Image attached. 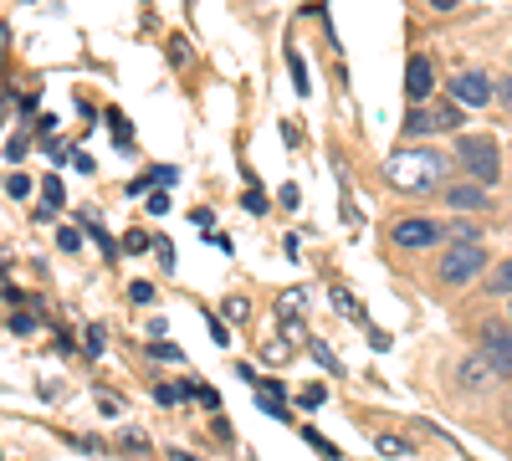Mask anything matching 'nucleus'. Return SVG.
Segmentation results:
<instances>
[{
    "label": "nucleus",
    "instance_id": "nucleus-1",
    "mask_svg": "<svg viewBox=\"0 0 512 461\" xmlns=\"http://www.w3.org/2000/svg\"><path fill=\"white\" fill-rule=\"evenodd\" d=\"M384 180H390L395 190H405V195H431V190H441V180H446V159H441L436 149H405V154L390 159Z\"/></svg>",
    "mask_w": 512,
    "mask_h": 461
},
{
    "label": "nucleus",
    "instance_id": "nucleus-2",
    "mask_svg": "<svg viewBox=\"0 0 512 461\" xmlns=\"http://www.w3.org/2000/svg\"><path fill=\"white\" fill-rule=\"evenodd\" d=\"M456 159H461V170L472 175L477 185H492V180H497V164H502V159H497V144H492L487 134L461 139V144H456Z\"/></svg>",
    "mask_w": 512,
    "mask_h": 461
},
{
    "label": "nucleus",
    "instance_id": "nucleus-3",
    "mask_svg": "<svg viewBox=\"0 0 512 461\" xmlns=\"http://www.w3.org/2000/svg\"><path fill=\"white\" fill-rule=\"evenodd\" d=\"M482 267H487V251H482L477 241H461V246H451L446 257H441V282L461 287V282L482 277Z\"/></svg>",
    "mask_w": 512,
    "mask_h": 461
},
{
    "label": "nucleus",
    "instance_id": "nucleus-4",
    "mask_svg": "<svg viewBox=\"0 0 512 461\" xmlns=\"http://www.w3.org/2000/svg\"><path fill=\"white\" fill-rule=\"evenodd\" d=\"M456 123H461V108L456 103H446V108H420L415 103V113H405V139L441 134V129H456Z\"/></svg>",
    "mask_w": 512,
    "mask_h": 461
},
{
    "label": "nucleus",
    "instance_id": "nucleus-5",
    "mask_svg": "<svg viewBox=\"0 0 512 461\" xmlns=\"http://www.w3.org/2000/svg\"><path fill=\"white\" fill-rule=\"evenodd\" d=\"M390 236H395V246L420 251V246H436V241H441V226L425 221V216H400V221L390 226Z\"/></svg>",
    "mask_w": 512,
    "mask_h": 461
},
{
    "label": "nucleus",
    "instance_id": "nucleus-6",
    "mask_svg": "<svg viewBox=\"0 0 512 461\" xmlns=\"http://www.w3.org/2000/svg\"><path fill=\"white\" fill-rule=\"evenodd\" d=\"M492 93H497V82H492L487 72H461V77L451 82V98H461V108H487Z\"/></svg>",
    "mask_w": 512,
    "mask_h": 461
},
{
    "label": "nucleus",
    "instance_id": "nucleus-7",
    "mask_svg": "<svg viewBox=\"0 0 512 461\" xmlns=\"http://www.w3.org/2000/svg\"><path fill=\"white\" fill-rule=\"evenodd\" d=\"M431 88H436L431 57H410V67H405V93H410V103H431Z\"/></svg>",
    "mask_w": 512,
    "mask_h": 461
},
{
    "label": "nucleus",
    "instance_id": "nucleus-8",
    "mask_svg": "<svg viewBox=\"0 0 512 461\" xmlns=\"http://www.w3.org/2000/svg\"><path fill=\"white\" fill-rule=\"evenodd\" d=\"M482 359L492 364L497 380H512V333H487V339H482Z\"/></svg>",
    "mask_w": 512,
    "mask_h": 461
},
{
    "label": "nucleus",
    "instance_id": "nucleus-9",
    "mask_svg": "<svg viewBox=\"0 0 512 461\" xmlns=\"http://www.w3.org/2000/svg\"><path fill=\"white\" fill-rule=\"evenodd\" d=\"M446 200L456 205V211H487V205H492V185H456V190H446Z\"/></svg>",
    "mask_w": 512,
    "mask_h": 461
},
{
    "label": "nucleus",
    "instance_id": "nucleus-10",
    "mask_svg": "<svg viewBox=\"0 0 512 461\" xmlns=\"http://www.w3.org/2000/svg\"><path fill=\"white\" fill-rule=\"evenodd\" d=\"M456 380H461V390H482V385L492 380V364H487V359H466V364L456 369Z\"/></svg>",
    "mask_w": 512,
    "mask_h": 461
},
{
    "label": "nucleus",
    "instance_id": "nucleus-11",
    "mask_svg": "<svg viewBox=\"0 0 512 461\" xmlns=\"http://www.w3.org/2000/svg\"><path fill=\"white\" fill-rule=\"evenodd\" d=\"M303 441H308V446H313V451H318V456H328V461H338V446H333V441H328V436H318V431H313V426H303Z\"/></svg>",
    "mask_w": 512,
    "mask_h": 461
},
{
    "label": "nucleus",
    "instance_id": "nucleus-12",
    "mask_svg": "<svg viewBox=\"0 0 512 461\" xmlns=\"http://www.w3.org/2000/svg\"><path fill=\"white\" fill-rule=\"evenodd\" d=\"M374 446H379L384 456H410V441H400V436H379Z\"/></svg>",
    "mask_w": 512,
    "mask_h": 461
},
{
    "label": "nucleus",
    "instance_id": "nucleus-13",
    "mask_svg": "<svg viewBox=\"0 0 512 461\" xmlns=\"http://www.w3.org/2000/svg\"><path fill=\"white\" fill-rule=\"evenodd\" d=\"M323 400H328V390H323V385H308L303 395H297V405H303V410H318Z\"/></svg>",
    "mask_w": 512,
    "mask_h": 461
},
{
    "label": "nucleus",
    "instance_id": "nucleus-14",
    "mask_svg": "<svg viewBox=\"0 0 512 461\" xmlns=\"http://www.w3.org/2000/svg\"><path fill=\"white\" fill-rule=\"evenodd\" d=\"M492 292H502V298L512 292V262H502V267L492 272Z\"/></svg>",
    "mask_w": 512,
    "mask_h": 461
},
{
    "label": "nucleus",
    "instance_id": "nucleus-15",
    "mask_svg": "<svg viewBox=\"0 0 512 461\" xmlns=\"http://www.w3.org/2000/svg\"><path fill=\"white\" fill-rule=\"evenodd\" d=\"M241 205H246L251 216H262V211H267V195H262V190H246V195H241Z\"/></svg>",
    "mask_w": 512,
    "mask_h": 461
},
{
    "label": "nucleus",
    "instance_id": "nucleus-16",
    "mask_svg": "<svg viewBox=\"0 0 512 461\" xmlns=\"http://www.w3.org/2000/svg\"><path fill=\"white\" fill-rule=\"evenodd\" d=\"M287 67H292V82H297V93H308V67L297 62V57H287Z\"/></svg>",
    "mask_w": 512,
    "mask_h": 461
},
{
    "label": "nucleus",
    "instance_id": "nucleus-17",
    "mask_svg": "<svg viewBox=\"0 0 512 461\" xmlns=\"http://www.w3.org/2000/svg\"><path fill=\"white\" fill-rule=\"evenodd\" d=\"M41 195H47V205L57 211V205H62V180H52V175H47V185H41Z\"/></svg>",
    "mask_w": 512,
    "mask_h": 461
},
{
    "label": "nucleus",
    "instance_id": "nucleus-18",
    "mask_svg": "<svg viewBox=\"0 0 512 461\" xmlns=\"http://www.w3.org/2000/svg\"><path fill=\"white\" fill-rule=\"evenodd\" d=\"M6 190H11L16 200H26V195H31V180H26V175H11V180H6Z\"/></svg>",
    "mask_w": 512,
    "mask_h": 461
},
{
    "label": "nucleus",
    "instance_id": "nucleus-19",
    "mask_svg": "<svg viewBox=\"0 0 512 461\" xmlns=\"http://www.w3.org/2000/svg\"><path fill=\"white\" fill-rule=\"evenodd\" d=\"M128 298H134V303H154V287L149 282H134V287H128Z\"/></svg>",
    "mask_w": 512,
    "mask_h": 461
},
{
    "label": "nucleus",
    "instance_id": "nucleus-20",
    "mask_svg": "<svg viewBox=\"0 0 512 461\" xmlns=\"http://www.w3.org/2000/svg\"><path fill=\"white\" fill-rule=\"evenodd\" d=\"M57 246H62V251H77V246H82V236H77V231H72V226H67V231H62V236H57Z\"/></svg>",
    "mask_w": 512,
    "mask_h": 461
},
{
    "label": "nucleus",
    "instance_id": "nucleus-21",
    "mask_svg": "<svg viewBox=\"0 0 512 461\" xmlns=\"http://www.w3.org/2000/svg\"><path fill=\"white\" fill-rule=\"evenodd\" d=\"M149 354H154V359H180V349H175V344H149Z\"/></svg>",
    "mask_w": 512,
    "mask_h": 461
},
{
    "label": "nucleus",
    "instance_id": "nucleus-22",
    "mask_svg": "<svg viewBox=\"0 0 512 461\" xmlns=\"http://www.w3.org/2000/svg\"><path fill=\"white\" fill-rule=\"evenodd\" d=\"M497 98H502V108L512 113V77H502V82H497Z\"/></svg>",
    "mask_w": 512,
    "mask_h": 461
},
{
    "label": "nucleus",
    "instance_id": "nucleus-23",
    "mask_svg": "<svg viewBox=\"0 0 512 461\" xmlns=\"http://www.w3.org/2000/svg\"><path fill=\"white\" fill-rule=\"evenodd\" d=\"M149 211H154V216H164V211H169V195H164V190H159V195H149Z\"/></svg>",
    "mask_w": 512,
    "mask_h": 461
},
{
    "label": "nucleus",
    "instance_id": "nucleus-24",
    "mask_svg": "<svg viewBox=\"0 0 512 461\" xmlns=\"http://www.w3.org/2000/svg\"><path fill=\"white\" fill-rule=\"evenodd\" d=\"M88 354H103V328H88Z\"/></svg>",
    "mask_w": 512,
    "mask_h": 461
},
{
    "label": "nucleus",
    "instance_id": "nucleus-25",
    "mask_svg": "<svg viewBox=\"0 0 512 461\" xmlns=\"http://www.w3.org/2000/svg\"><path fill=\"white\" fill-rule=\"evenodd\" d=\"M154 400H159V405H175V400H180V390H169V385H159V390H154Z\"/></svg>",
    "mask_w": 512,
    "mask_h": 461
},
{
    "label": "nucleus",
    "instance_id": "nucleus-26",
    "mask_svg": "<svg viewBox=\"0 0 512 461\" xmlns=\"http://www.w3.org/2000/svg\"><path fill=\"white\" fill-rule=\"evenodd\" d=\"M11 328H16V333H31V328H36V318H26V313H16V318H11Z\"/></svg>",
    "mask_w": 512,
    "mask_h": 461
},
{
    "label": "nucleus",
    "instance_id": "nucleus-27",
    "mask_svg": "<svg viewBox=\"0 0 512 461\" xmlns=\"http://www.w3.org/2000/svg\"><path fill=\"white\" fill-rule=\"evenodd\" d=\"M431 6H436V11H451V6H456V0H431Z\"/></svg>",
    "mask_w": 512,
    "mask_h": 461
},
{
    "label": "nucleus",
    "instance_id": "nucleus-28",
    "mask_svg": "<svg viewBox=\"0 0 512 461\" xmlns=\"http://www.w3.org/2000/svg\"><path fill=\"white\" fill-rule=\"evenodd\" d=\"M175 461H195V456H185V451H175Z\"/></svg>",
    "mask_w": 512,
    "mask_h": 461
},
{
    "label": "nucleus",
    "instance_id": "nucleus-29",
    "mask_svg": "<svg viewBox=\"0 0 512 461\" xmlns=\"http://www.w3.org/2000/svg\"><path fill=\"white\" fill-rule=\"evenodd\" d=\"M507 421H512V405H507Z\"/></svg>",
    "mask_w": 512,
    "mask_h": 461
}]
</instances>
